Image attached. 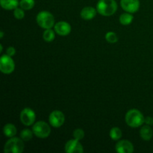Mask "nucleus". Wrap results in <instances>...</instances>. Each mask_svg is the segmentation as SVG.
Listing matches in <instances>:
<instances>
[{"label": "nucleus", "mask_w": 153, "mask_h": 153, "mask_svg": "<svg viewBox=\"0 0 153 153\" xmlns=\"http://www.w3.org/2000/svg\"><path fill=\"white\" fill-rule=\"evenodd\" d=\"M36 119V114L34 111L29 108L22 109L20 113V120L23 125L26 126H31L34 123Z\"/></svg>", "instance_id": "0eeeda50"}, {"label": "nucleus", "mask_w": 153, "mask_h": 153, "mask_svg": "<svg viewBox=\"0 0 153 153\" xmlns=\"http://www.w3.org/2000/svg\"><path fill=\"white\" fill-rule=\"evenodd\" d=\"M97 11V9L94 7H85L81 11V17L85 20H91L95 17Z\"/></svg>", "instance_id": "ddd939ff"}, {"label": "nucleus", "mask_w": 153, "mask_h": 153, "mask_svg": "<svg viewBox=\"0 0 153 153\" xmlns=\"http://www.w3.org/2000/svg\"><path fill=\"white\" fill-rule=\"evenodd\" d=\"M140 135L143 140H146V141L150 140L153 136V131L150 126L146 124V126H142L140 130Z\"/></svg>", "instance_id": "4468645a"}, {"label": "nucleus", "mask_w": 153, "mask_h": 153, "mask_svg": "<svg viewBox=\"0 0 153 153\" xmlns=\"http://www.w3.org/2000/svg\"><path fill=\"white\" fill-rule=\"evenodd\" d=\"M24 140L18 137H10L4 146V153H22L24 150Z\"/></svg>", "instance_id": "7ed1b4c3"}, {"label": "nucleus", "mask_w": 153, "mask_h": 153, "mask_svg": "<svg viewBox=\"0 0 153 153\" xmlns=\"http://www.w3.org/2000/svg\"><path fill=\"white\" fill-rule=\"evenodd\" d=\"M3 37H4V32H3L2 31H0V37L1 38H3Z\"/></svg>", "instance_id": "bb28decb"}, {"label": "nucleus", "mask_w": 153, "mask_h": 153, "mask_svg": "<svg viewBox=\"0 0 153 153\" xmlns=\"http://www.w3.org/2000/svg\"><path fill=\"white\" fill-rule=\"evenodd\" d=\"M65 152L67 153H82L84 152V148L79 140L72 139L68 140L65 144Z\"/></svg>", "instance_id": "1a4fd4ad"}, {"label": "nucleus", "mask_w": 153, "mask_h": 153, "mask_svg": "<svg viewBox=\"0 0 153 153\" xmlns=\"http://www.w3.org/2000/svg\"><path fill=\"white\" fill-rule=\"evenodd\" d=\"M13 16L16 19H23L25 16V12H24L23 9L19 8V7H16L13 10Z\"/></svg>", "instance_id": "b1692460"}, {"label": "nucleus", "mask_w": 153, "mask_h": 153, "mask_svg": "<svg viewBox=\"0 0 153 153\" xmlns=\"http://www.w3.org/2000/svg\"><path fill=\"white\" fill-rule=\"evenodd\" d=\"M37 24L39 26L44 29H49L52 27L55 26V18L54 16L48 11H40L38 14L37 15L36 18Z\"/></svg>", "instance_id": "20e7f679"}, {"label": "nucleus", "mask_w": 153, "mask_h": 153, "mask_svg": "<svg viewBox=\"0 0 153 153\" xmlns=\"http://www.w3.org/2000/svg\"><path fill=\"white\" fill-rule=\"evenodd\" d=\"M15 69V64L12 58L7 54L1 55L0 58V70L4 74H10Z\"/></svg>", "instance_id": "423d86ee"}, {"label": "nucleus", "mask_w": 153, "mask_h": 153, "mask_svg": "<svg viewBox=\"0 0 153 153\" xmlns=\"http://www.w3.org/2000/svg\"><path fill=\"white\" fill-rule=\"evenodd\" d=\"M105 40L110 43H114L117 42L118 37L116 34V33L113 31H108L105 34Z\"/></svg>", "instance_id": "4be33fe9"}, {"label": "nucleus", "mask_w": 153, "mask_h": 153, "mask_svg": "<svg viewBox=\"0 0 153 153\" xmlns=\"http://www.w3.org/2000/svg\"><path fill=\"white\" fill-rule=\"evenodd\" d=\"M32 130L34 135L39 138H46L51 133L50 126L44 121H38L34 123L32 127Z\"/></svg>", "instance_id": "39448f33"}, {"label": "nucleus", "mask_w": 153, "mask_h": 153, "mask_svg": "<svg viewBox=\"0 0 153 153\" xmlns=\"http://www.w3.org/2000/svg\"><path fill=\"white\" fill-rule=\"evenodd\" d=\"M3 51V46L2 45H0V52H2Z\"/></svg>", "instance_id": "cd10ccee"}, {"label": "nucleus", "mask_w": 153, "mask_h": 153, "mask_svg": "<svg viewBox=\"0 0 153 153\" xmlns=\"http://www.w3.org/2000/svg\"><path fill=\"white\" fill-rule=\"evenodd\" d=\"M125 120L127 125L132 128L141 126L145 122V117L143 114L137 109H131L126 114Z\"/></svg>", "instance_id": "f03ea898"}, {"label": "nucleus", "mask_w": 153, "mask_h": 153, "mask_svg": "<svg viewBox=\"0 0 153 153\" xmlns=\"http://www.w3.org/2000/svg\"><path fill=\"white\" fill-rule=\"evenodd\" d=\"M34 135L33 130H30L29 128H24L20 132V137L24 141H28L33 137Z\"/></svg>", "instance_id": "6ab92c4d"}, {"label": "nucleus", "mask_w": 153, "mask_h": 153, "mask_svg": "<svg viewBox=\"0 0 153 153\" xmlns=\"http://www.w3.org/2000/svg\"><path fill=\"white\" fill-rule=\"evenodd\" d=\"M117 10V3L115 0H100L97 4V10L104 16H110Z\"/></svg>", "instance_id": "f257e3e1"}, {"label": "nucleus", "mask_w": 153, "mask_h": 153, "mask_svg": "<svg viewBox=\"0 0 153 153\" xmlns=\"http://www.w3.org/2000/svg\"><path fill=\"white\" fill-rule=\"evenodd\" d=\"M110 137L113 140H118L122 137V131L118 127H114L110 131Z\"/></svg>", "instance_id": "412c9836"}, {"label": "nucleus", "mask_w": 153, "mask_h": 153, "mask_svg": "<svg viewBox=\"0 0 153 153\" xmlns=\"http://www.w3.org/2000/svg\"><path fill=\"white\" fill-rule=\"evenodd\" d=\"M115 149L118 153H132L134 152V146L129 140H122L117 143Z\"/></svg>", "instance_id": "9b49d317"}, {"label": "nucleus", "mask_w": 153, "mask_h": 153, "mask_svg": "<svg viewBox=\"0 0 153 153\" xmlns=\"http://www.w3.org/2000/svg\"><path fill=\"white\" fill-rule=\"evenodd\" d=\"M34 4H35L34 0H20L19 1V6L24 10H31L34 7Z\"/></svg>", "instance_id": "a211bd4d"}, {"label": "nucleus", "mask_w": 153, "mask_h": 153, "mask_svg": "<svg viewBox=\"0 0 153 153\" xmlns=\"http://www.w3.org/2000/svg\"><path fill=\"white\" fill-rule=\"evenodd\" d=\"M49 121L52 126L55 128H59L61 126L64 125L65 122V116L61 111H53L49 114Z\"/></svg>", "instance_id": "6e6552de"}, {"label": "nucleus", "mask_w": 153, "mask_h": 153, "mask_svg": "<svg viewBox=\"0 0 153 153\" xmlns=\"http://www.w3.org/2000/svg\"><path fill=\"white\" fill-rule=\"evenodd\" d=\"M133 19H134V17H133L132 15L130 14V13H123L120 16V22L124 25H129L133 21Z\"/></svg>", "instance_id": "f3484780"}, {"label": "nucleus", "mask_w": 153, "mask_h": 153, "mask_svg": "<svg viewBox=\"0 0 153 153\" xmlns=\"http://www.w3.org/2000/svg\"><path fill=\"white\" fill-rule=\"evenodd\" d=\"M120 5L125 11L133 13L139 10L140 1L139 0H121Z\"/></svg>", "instance_id": "9d476101"}, {"label": "nucleus", "mask_w": 153, "mask_h": 153, "mask_svg": "<svg viewBox=\"0 0 153 153\" xmlns=\"http://www.w3.org/2000/svg\"><path fill=\"white\" fill-rule=\"evenodd\" d=\"M0 4L4 10H14L19 4V0H0Z\"/></svg>", "instance_id": "2eb2a0df"}, {"label": "nucleus", "mask_w": 153, "mask_h": 153, "mask_svg": "<svg viewBox=\"0 0 153 153\" xmlns=\"http://www.w3.org/2000/svg\"><path fill=\"white\" fill-rule=\"evenodd\" d=\"M55 37V31L52 30V28L49 29H45L44 32L43 34V38L46 42H52Z\"/></svg>", "instance_id": "aec40b11"}, {"label": "nucleus", "mask_w": 153, "mask_h": 153, "mask_svg": "<svg viewBox=\"0 0 153 153\" xmlns=\"http://www.w3.org/2000/svg\"><path fill=\"white\" fill-rule=\"evenodd\" d=\"M56 34L61 36H67L71 32V25L65 21L57 22L54 26Z\"/></svg>", "instance_id": "f8f14e48"}, {"label": "nucleus", "mask_w": 153, "mask_h": 153, "mask_svg": "<svg viewBox=\"0 0 153 153\" xmlns=\"http://www.w3.org/2000/svg\"><path fill=\"white\" fill-rule=\"evenodd\" d=\"M147 125L152 126L153 125V118L150 117H147L145 118V122Z\"/></svg>", "instance_id": "a878e982"}, {"label": "nucleus", "mask_w": 153, "mask_h": 153, "mask_svg": "<svg viewBox=\"0 0 153 153\" xmlns=\"http://www.w3.org/2000/svg\"><path fill=\"white\" fill-rule=\"evenodd\" d=\"M15 53H16V49L13 46H9L7 49V50H6V54L10 57L13 56L15 55Z\"/></svg>", "instance_id": "393cba45"}, {"label": "nucleus", "mask_w": 153, "mask_h": 153, "mask_svg": "<svg viewBox=\"0 0 153 153\" xmlns=\"http://www.w3.org/2000/svg\"><path fill=\"white\" fill-rule=\"evenodd\" d=\"M3 132H4L5 137L10 138L16 135L17 131H16V126L13 124L7 123L4 125V128H3Z\"/></svg>", "instance_id": "dca6fc26"}, {"label": "nucleus", "mask_w": 153, "mask_h": 153, "mask_svg": "<svg viewBox=\"0 0 153 153\" xmlns=\"http://www.w3.org/2000/svg\"><path fill=\"white\" fill-rule=\"evenodd\" d=\"M73 137L76 140H82L85 137V131L82 129V128H76L73 131Z\"/></svg>", "instance_id": "5701e85b"}]
</instances>
